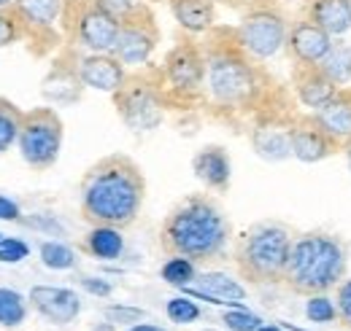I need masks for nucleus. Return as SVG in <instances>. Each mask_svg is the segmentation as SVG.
<instances>
[{
  "mask_svg": "<svg viewBox=\"0 0 351 331\" xmlns=\"http://www.w3.org/2000/svg\"><path fill=\"white\" fill-rule=\"evenodd\" d=\"M68 0H16L19 14L27 22V41H46L57 46V25L65 16Z\"/></svg>",
  "mask_w": 351,
  "mask_h": 331,
  "instance_id": "dca6fc26",
  "label": "nucleus"
},
{
  "mask_svg": "<svg viewBox=\"0 0 351 331\" xmlns=\"http://www.w3.org/2000/svg\"><path fill=\"white\" fill-rule=\"evenodd\" d=\"M157 46H160V25L152 5L143 0L132 14L119 22V36L111 54L125 68H143L157 51Z\"/></svg>",
  "mask_w": 351,
  "mask_h": 331,
  "instance_id": "9b49d317",
  "label": "nucleus"
},
{
  "mask_svg": "<svg viewBox=\"0 0 351 331\" xmlns=\"http://www.w3.org/2000/svg\"><path fill=\"white\" fill-rule=\"evenodd\" d=\"M82 286L95 296H111V283H106L100 278H82Z\"/></svg>",
  "mask_w": 351,
  "mask_h": 331,
  "instance_id": "58836bf2",
  "label": "nucleus"
},
{
  "mask_svg": "<svg viewBox=\"0 0 351 331\" xmlns=\"http://www.w3.org/2000/svg\"><path fill=\"white\" fill-rule=\"evenodd\" d=\"M332 36L319 27L316 22H311L308 16H300L298 22L289 25V36H287V51L292 57L295 65L313 68L322 65V59L327 57V51L332 49Z\"/></svg>",
  "mask_w": 351,
  "mask_h": 331,
  "instance_id": "f8f14e48",
  "label": "nucleus"
},
{
  "mask_svg": "<svg viewBox=\"0 0 351 331\" xmlns=\"http://www.w3.org/2000/svg\"><path fill=\"white\" fill-rule=\"evenodd\" d=\"M22 119H25V111L14 100L0 97V157L19 140Z\"/></svg>",
  "mask_w": 351,
  "mask_h": 331,
  "instance_id": "bb28decb",
  "label": "nucleus"
},
{
  "mask_svg": "<svg viewBox=\"0 0 351 331\" xmlns=\"http://www.w3.org/2000/svg\"><path fill=\"white\" fill-rule=\"evenodd\" d=\"M343 157H346V165H349V170H351V140L343 146Z\"/></svg>",
  "mask_w": 351,
  "mask_h": 331,
  "instance_id": "79ce46f5",
  "label": "nucleus"
},
{
  "mask_svg": "<svg viewBox=\"0 0 351 331\" xmlns=\"http://www.w3.org/2000/svg\"><path fill=\"white\" fill-rule=\"evenodd\" d=\"M203 331H217V329H203Z\"/></svg>",
  "mask_w": 351,
  "mask_h": 331,
  "instance_id": "a18cd8bd",
  "label": "nucleus"
},
{
  "mask_svg": "<svg viewBox=\"0 0 351 331\" xmlns=\"http://www.w3.org/2000/svg\"><path fill=\"white\" fill-rule=\"evenodd\" d=\"M41 261L49 269H73L76 267V253L62 243H44L41 246Z\"/></svg>",
  "mask_w": 351,
  "mask_h": 331,
  "instance_id": "473e14b6",
  "label": "nucleus"
},
{
  "mask_svg": "<svg viewBox=\"0 0 351 331\" xmlns=\"http://www.w3.org/2000/svg\"><path fill=\"white\" fill-rule=\"evenodd\" d=\"M146 3H149V0H146Z\"/></svg>",
  "mask_w": 351,
  "mask_h": 331,
  "instance_id": "de8ad7c7",
  "label": "nucleus"
},
{
  "mask_svg": "<svg viewBox=\"0 0 351 331\" xmlns=\"http://www.w3.org/2000/svg\"><path fill=\"white\" fill-rule=\"evenodd\" d=\"M335 307H338V323L351 331V278H346L335 289Z\"/></svg>",
  "mask_w": 351,
  "mask_h": 331,
  "instance_id": "c9c22d12",
  "label": "nucleus"
},
{
  "mask_svg": "<svg viewBox=\"0 0 351 331\" xmlns=\"http://www.w3.org/2000/svg\"><path fill=\"white\" fill-rule=\"evenodd\" d=\"M165 97L178 100H195L206 92V54L203 46L189 38H181L165 54V62L160 68Z\"/></svg>",
  "mask_w": 351,
  "mask_h": 331,
  "instance_id": "6e6552de",
  "label": "nucleus"
},
{
  "mask_svg": "<svg viewBox=\"0 0 351 331\" xmlns=\"http://www.w3.org/2000/svg\"><path fill=\"white\" fill-rule=\"evenodd\" d=\"M289 140H292V157L298 162H306V165H316V162L332 157L335 151H343V146L335 143L319 127V122L313 119V114L298 119L295 124L289 127Z\"/></svg>",
  "mask_w": 351,
  "mask_h": 331,
  "instance_id": "ddd939ff",
  "label": "nucleus"
},
{
  "mask_svg": "<svg viewBox=\"0 0 351 331\" xmlns=\"http://www.w3.org/2000/svg\"><path fill=\"white\" fill-rule=\"evenodd\" d=\"M146 178L141 165L128 154L100 157L79 186V210L89 226L128 229L143 210Z\"/></svg>",
  "mask_w": 351,
  "mask_h": 331,
  "instance_id": "f257e3e1",
  "label": "nucleus"
},
{
  "mask_svg": "<svg viewBox=\"0 0 351 331\" xmlns=\"http://www.w3.org/2000/svg\"><path fill=\"white\" fill-rule=\"evenodd\" d=\"M62 22L71 33V43L95 54L111 51L119 36V19L97 8L92 0H68Z\"/></svg>",
  "mask_w": 351,
  "mask_h": 331,
  "instance_id": "9d476101",
  "label": "nucleus"
},
{
  "mask_svg": "<svg viewBox=\"0 0 351 331\" xmlns=\"http://www.w3.org/2000/svg\"><path fill=\"white\" fill-rule=\"evenodd\" d=\"M27 38V22L19 14L16 5L0 8V49L14 46V43L25 41Z\"/></svg>",
  "mask_w": 351,
  "mask_h": 331,
  "instance_id": "c756f323",
  "label": "nucleus"
},
{
  "mask_svg": "<svg viewBox=\"0 0 351 331\" xmlns=\"http://www.w3.org/2000/svg\"><path fill=\"white\" fill-rule=\"evenodd\" d=\"M192 286L195 296H206L217 304H241V299H246V289L224 272H197Z\"/></svg>",
  "mask_w": 351,
  "mask_h": 331,
  "instance_id": "5701e85b",
  "label": "nucleus"
},
{
  "mask_svg": "<svg viewBox=\"0 0 351 331\" xmlns=\"http://www.w3.org/2000/svg\"><path fill=\"white\" fill-rule=\"evenodd\" d=\"M221 323H224L230 331H260L263 318H257V315H252L249 310L238 307V310H227V313H221Z\"/></svg>",
  "mask_w": 351,
  "mask_h": 331,
  "instance_id": "72a5a7b5",
  "label": "nucleus"
},
{
  "mask_svg": "<svg viewBox=\"0 0 351 331\" xmlns=\"http://www.w3.org/2000/svg\"><path fill=\"white\" fill-rule=\"evenodd\" d=\"M19 205L14 202V200H8V197H3L0 194V218L3 221H19Z\"/></svg>",
  "mask_w": 351,
  "mask_h": 331,
  "instance_id": "ea45409f",
  "label": "nucleus"
},
{
  "mask_svg": "<svg viewBox=\"0 0 351 331\" xmlns=\"http://www.w3.org/2000/svg\"><path fill=\"white\" fill-rule=\"evenodd\" d=\"M111 97H114V108L119 119L132 132H152L165 119L168 97L162 86V73H160V81L143 73H128L125 83Z\"/></svg>",
  "mask_w": 351,
  "mask_h": 331,
  "instance_id": "423d86ee",
  "label": "nucleus"
},
{
  "mask_svg": "<svg viewBox=\"0 0 351 331\" xmlns=\"http://www.w3.org/2000/svg\"><path fill=\"white\" fill-rule=\"evenodd\" d=\"M27 253H30V248H27L22 240L3 237V243H0V261H3V264H16V261H22Z\"/></svg>",
  "mask_w": 351,
  "mask_h": 331,
  "instance_id": "4c0bfd02",
  "label": "nucleus"
},
{
  "mask_svg": "<svg viewBox=\"0 0 351 331\" xmlns=\"http://www.w3.org/2000/svg\"><path fill=\"white\" fill-rule=\"evenodd\" d=\"M160 278L168 283V286H176V289H189L197 278V264L184 259V256H168V261L160 267Z\"/></svg>",
  "mask_w": 351,
  "mask_h": 331,
  "instance_id": "cd10ccee",
  "label": "nucleus"
},
{
  "mask_svg": "<svg viewBox=\"0 0 351 331\" xmlns=\"http://www.w3.org/2000/svg\"><path fill=\"white\" fill-rule=\"evenodd\" d=\"M260 331H284V329H278V326H265V323H263V326H260Z\"/></svg>",
  "mask_w": 351,
  "mask_h": 331,
  "instance_id": "c03bdc74",
  "label": "nucleus"
},
{
  "mask_svg": "<svg viewBox=\"0 0 351 331\" xmlns=\"http://www.w3.org/2000/svg\"><path fill=\"white\" fill-rule=\"evenodd\" d=\"M287 36H289V22L273 5H257L246 11L241 25L235 27V38L252 59L276 57L281 49H287Z\"/></svg>",
  "mask_w": 351,
  "mask_h": 331,
  "instance_id": "1a4fd4ad",
  "label": "nucleus"
},
{
  "mask_svg": "<svg viewBox=\"0 0 351 331\" xmlns=\"http://www.w3.org/2000/svg\"><path fill=\"white\" fill-rule=\"evenodd\" d=\"M252 146L254 151L267 159V162H281L292 157V140H289V129H278V127H257L252 132Z\"/></svg>",
  "mask_w": 351,
  "mask_h": 331,
  "instance_id": "393cba45",
  "label": "nucleus"
},
{
  "mask_svg": "<svg viewBox=\"0 0 351 331\" xmlns=\"http://www.w3.org/2000/svg\"><path fill=\"white\" fill-rule=\"evenodd\" d=\"M292 83H295V94L300 100L303 108H311V111H319L341 86L330 81L319 65L313 68H303V65H295L292 70Z\"/></svg>",
  "mask_w": 351,
  "mask_h": 331,
  "instance_id": "6ab92c4d",
  "label": "nucleus"
},
{
  "mask_svg": "<svg viewBox=\"0 0 351 331\" xmlns=\"http://www.w3.org/2000/svg\"><path fill=\"white\" fill-rule=\"evenodd\" d=\"M8 5H16V0H0V8H8Z\"/></svg>",
  "mask_w": 351,
  "mask_h": 331,
  "instance_id": "37998d69",
  "label": "nucleus"
},
{
  "mask_svg": "<svg viewBox=\"0 0 351 331\" xmlns=\"http://www.w3.org/2000/svg\"><path fill=\"white\" fill-rule=\"evenodd\" d=\"M27 302L44 321L54 326H68L82 313L79 293L71 289H60V286H33Z\"/></svg>",
  "mask_w": 351,
  "mask_h": 331,
  "instance_id": "4468645a",
  "label": "nucleus"
},
{
  "mask_svg": "<svg viewBox=\"0 0 351 331\" xmlns=\"http://www.w3.org/2000/svg\"><path fill=\"white\" fill-rule=\"evenodd\" d=\"M322 73L335 83V86H349L351 81V43L349 41H332V49L322 59Z\"/></svg>",
  "mask_w": 351,
  "mask_h": 331,
  "instance_id": "a878e982",
  "label": "nucleus"
},
{
  "mask_svg": "<svg viewBox=\"0 0 351 331\" xmlns=\"http://www.w3.org/2000/svg\"><path fill=\"white\" fill-rule=\"evenodd\" d=\"M79 248L97 261H114L125 253V237L117 226H89V232L82 237Z\"/></svg>",
  "mask_w": 351,
  "mask_h": 331,
  "instance_id": "b1692460",
  "label": "nucleus"
},
{
  "mask_svg": "<svg viewBox=\"0 0 351 331\" xmlns=\"http://www.w3.org/2000/svg\"><path fill=\"white\" fill-rule=\"evenodd\" d=\"M103 318L114 326H135L141 321H146V313L138 307H122V304H111L103 310Z\"/></svg>",
  "mask_w": 351,
  "mask_h": 331,
  "instance_id": "f704fd0d",
  "label": "nucleus"
},
{
  "mask_svg": "<svg viewBox=\"0 0 351 331\" xmlns=\"http://www.w3.org/2000/svg\"><path fill=\"white\" fill-rule=\"evenodd\" d=\"M92 3H95L97 8H103L106 14H111L114 19L122 22V19H125L128 14H132L143 0H92Z\"/></svg>",
  "mask_w": 351,
  "mask_h": 331,
  "instance_id": "e433bc0d",
  "label": "nucleus"
},
{
  "mask_svg": "<svg viewBox=\"0 0 351 331\" xmlns=\"http://www.w3.org/2000/svg\"><path fill=\"white\" fill-rule=\"evenodd\" d=\"M171 14L189 36L211 33L217 25V0H168Z\"/></svg>",
  "mask_w": 351,
  "mask_h": 331,
  "instance_id": "412c9836",
  "label": "nucleus"
},
{
  "mask_svg": "<svg viewBox=\"0 0 351 331\" xmlns=\"http://www.w3.org/2000/svg\"><path fill=\"white\" fill-rule=\"evenodd\" d=\"M82 89L84 83L79 79V70H76V54L71 57V62L65 57L54 59L49 76L44 79V97L51 103H76L82 97Z\"/></svg>",
  "mask_w": 351,
  "mask_h": 331,
  "instance_id": "aec40b11",
  "label": "nucleus"
},
{
  "mask_svg": "<svg viewBox=\"0 0 351 331\" xmlns=\"http://www.w3.org/2000/svg\"><path fill=\"white\" fill-rule=\"evenodd\" d=\"M0 243H3V235H0Z\"/></svg>",
  "mask_w": 351,
  "mask_h": 331,
  "instance_id": "49530a36",
  "label": "nucleus"
},
{
  "mask_svg": "<svg viewBox=\"0 0 351 331\" xmlns=\"http://www.w3.org/2000/svg\"><path fill=\"white\" fill-rule=\"evenodd\" d=\"M62 137H65V124L54 108H30L25 111L22 129H19V154L25 165L36 172H46L57 165L60 151H62Z\"/></svg>",
  "mask_w": 351,
  "mask_h": 331,
  "instance_id": "0eeeda50",
  "label": "nucleus"
},
{
  "mask_svg": "<svg viewBox=\"0 0 351 331\" xmlns=\"http://www.w3.org/2000/svg\"><path fill=\"white\" fill-rule=\"evenodd\" d=\"M295 229L284 221H257L235 240V267L252 286H281Z\"/></svg>",
  "mask_w": 351,
  "mask_h": 331,
  "instance_id": "39448f33",
  "label": "nucleus"
},
{
  "mask_svg": "<svg viewBox=\"0 0 351 331\" xmlns=\"http://www.w3.org/2000/svg\"><path fill=\"white\" fill-rule=\"evenodd\" d=\"M128 331H165V329H162V326H157V323H143V321H141V323L130 326Z\"/></svg>",
  "mask_w": 351,
  "mask_h": 331,
  "instance_id": "a19ab883",
  "label": "nucleus"
},
{
  "mask_svg": "<svg viewBox=\"0 0 351 331\" xmlns=\"http://www.w3.org/2000/svg\"><path fill=\"white\" fill-rule=\"evenodd\" d=\"M306 318L311 321V323H332V321H338V307H335V299H330L327 293L308 296Z\"/></svg>",
  "mask_w": 351,
  "mask_h": 331,
  "instance_id": "7c9ffc66",
  "label": "nucleus"
},
{
  "mask_svg": "<svg viewBox=\"0 0 351 331\" xmlns=\"http://www.w3.org/2000/svg\"><path fill=\"white\" fill-rule=\"evenodd\" d=\"M76 70L87 89L108 92V94H114L128 79V68L111 51H106V54L89 51L84 57H76Z\"/></svg>",
  "mask_w": 351,
  "mask_h": 331,
  "instance_id": "2eb2a0df",
  "label": "nucleus"
},
{
  "mask_svg": "<svg viewBox=\"0 0 351 331\" xmlns=\"http://www.w3.org/2000/svg\"><path fill=\"white\" fill-rule=\"evenodd\" d=\"M206 54V94L214 105L227 111H241L257 103L263 92V73L254 65L241 43L235 30H211L203 43Z\"/></svg>",
  "mask_w": 351,
  "mask_h": 331,
  "instance_id": "7ed1b4c3",
  "label": "nucleus"
},
{
  "mask_svg": "<svg viewBox=\"0 0 351 331\" xmlns=\"http://www.w3.org/2000/svg\"><path fill=\"white\" fill-rule=\"evenodd\" d=\"M27 299L11 289H0V326L16 329L27 321Z\"/></svg>",
  "mask_w": 351,
  "mask_h": 331,
  "instance_id": "c85d7f7f",
  "label": "nucleus"
},
{
  "mask_svg": "<svg viewBox=\"0 0 351 331\" xmlns=\"http://www.w3.org/2000/svg\"><path fill=\"white\" fill-rule=\"evenodd\" d=\"M303 16L324 27L332 38H341L351 30V0H306Z\"/></svg>",
  "mask_w": 351,
  "mask_h": 331,
  "instance_id": "4be33fe9",
  "label": "nucleus"
},
{
  "mask_svg": "<svg viewBox=\"0 0 351 331\" xmlns=\"http://www.w3.org/2000/svg\"><path fill=\"white\" fill-rule=\"evenodd\" d=\"M349 272V253L338 235L324 229H311L295 235L289 261L281 286L298 296H316L335 291Z\"/></svg>",
  "mask_w": 351,
  "mask_h": 331,
  "instance_id": "20e7f679",
  "label": "nucleus"
},
{
  "mask_svg": "<svg viewBox=\"0 0 351 331\" xmlns=\"http://www.w3.org/2000/svg\"><path fill=\"white\" fill-rule=\"evenodd\" d=\"M319 127L341 146L351 140V86H341L319 111H313Z\"/></svg>",
  "mask_w": 351,
  "mask_h": 331,
  "instance_id": "a211bd4d",
  "label": "nucleus"
},
{
  "mask_svg": "<svg viewBox=\"0 0 351 331\" xmlns=\"http://www.w3.org/2000/svg\"><path fill=\"white\" fill-rule=\"evenodd\" d=\"M165 315L178 323V326H186V323H195L203 313H200V307L192 302V299H186V296H173V299H168V304H165Z\"/></svg>",
  "mask_w": 351,
  "mask_h": 331,
  "instance_id": "2f4dec72",
  "label": "nucleus"
},
{
  "mask_svg": "<svg viewBox=\"0 0 351 331\" xmlns=\"http://www.w3.org/2000/svg\"><path fill=\"white\" fill-rule=\"evenodd\" d=\"M192 172L208 191H217V194L227 191L230 189V175H232L227 148L224 146H203L192 157Z\"/></svg>",
  "mask_w": 351,
  "mask_h": 331,
  "instance_id": "f3484780",
  "label": "nucleus"
},
{
  "mask_svg": "<svg viewBox=\"0 0 351 331\" xmlns=\"http://www.w3.org/2000/svg\"><path fill=\"white\" fill-rule=\"evenodd\" d=\"M232 243V221L211 194H189L171 207L160 226V248L189 261H219Z\"/></svg>",
  "mask_w": 351,
  "mask_h": 331,
  "instance_id": "f03ea898",
  "label": "nucleus"
}]
</instances>
